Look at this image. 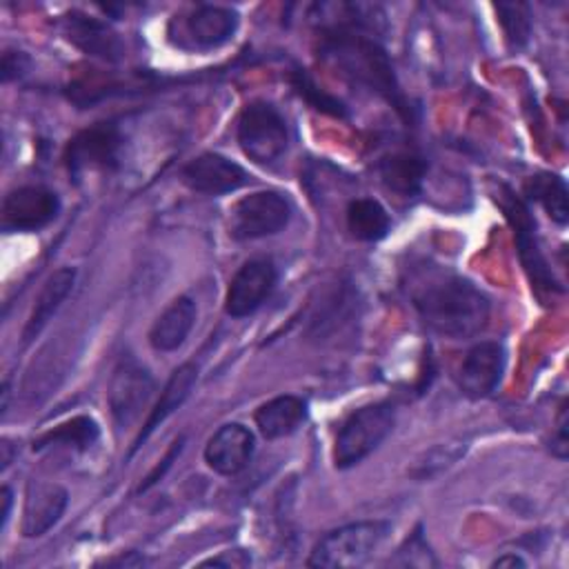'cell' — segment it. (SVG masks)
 I'll list each match as a JSON object with an SVG mask.
<instances>
[{
    "mask_svg": "<svg viewBox=\"0 0 569 569\" xmlns=\"http://www.w3.org/2000/svg\"><path fill=\"white\" fill-rule=\"evenodd\" d=\"M64 36L84 53L104 58V60H118L120 56V40L118 36L98 18L71 11L62 20Z\"/></svg>",
    "mask_w": 569,
    "mask_h": 569,
    "instance_id": "18",
    "label": "cell"
},
{
    "mask_svg": "<svg viewBox=\"0 0 569 569\" xmlns=\"http://www.w3.org/2000/svg\"><path fill=\"white\" fill-rule=\"evenodd\" d=\"M24 64H27V56H24V53H20V51H7V53L2 56V80L9 82L11 78L20 76L22 69H24Z\"/></svg>",
    "mask_w": 569,
    "mask_h": 569,
    "instance_id": "31",
    "label": "cell"
},
{
    "mask_svg": "<svg viewBox=\"0 0 569 569\" xmlns=\"http://www.w3.org/2000/svg\"><path fill=\"white\" fill-rule=\"evenodd\" d=\"M496 202L500 204V209L505 211L507 222L513 229V240H516V251L520 258V264L531 282V289H536V293L545 300L547 296L560 293L562 287L556 280L551 267L545 260V253L538 244L536 238V222L531 220L529 207L525 204L522 198H518L509 187H502L500 193L496 196Z\"/></svg>",
    "mask_w": 569,
    "mask_h": 569,
    "instance_id": "5",
    "label": "cell"
},
{
    "mask_svg": "<svg viewBox=\"0 0 569 569\" xmlns=\"http://www.w3.org/2000/svg\"><path fill=\"white\" fill-rule=\"evenodd\" d=\"M236 138L249 160L256 164H271L289 144L287 120L271 102L253 100L238 116Z\"/></svg>",
    "mask_w": 569,
    "mask_h": 569,
    "instance_id": "6",
    "label": "cell"
},
{
    "mask_svg": "<svg viewBox=\"0 0 569 569\" xmlns=\"http://www.w3.org/2000/svg\"><path fill=\"white\" fill-rule=\"evenodd\" d=\"M193 322H196V302L189 296H180L151 325L149 345L160 353L176 351L191 333Z\"/></svg>",
    "mask_w": 569,
    "mask_h": 569,
    "instance_id": "19",
    "label": "cell"
},
{
    "mask_svg": "<svg viewBox=\"0 0 569 569\" xmlns=\"http://www.w3.org/2000/svg\"><path fill=\"white\" fill-rule=\"evenodd\" d=\"M11 502H13L11 489H9V487H2V511H0V527H2V529H4V527H7V522H9Z\"/></svg>",
    "mask_w": 569,
    "mask_h": 569,
    "instance_id": "33",
    "label": "cell"
},
{
    "mask_svg": "<svg viewBox=\"0 0 569 569\" xmlns=\"http://www.w3.org/2000/svg\"><path fill=\"white\" fill-rule=\"evenodd\" d=\"M293 207L280 191H253L231 207L229 233L236 240H258L276 236L291 220Z\"/></svg>",
    "mask_w": 569,
    "mask_h": 569,
    "instance_id": "7",
    "label": "cell"
},
{
    "mask_svg": "<svg viewBox=\"0 0 569 569\" xmlns=\"http://www.w3.org/2000/svg\"><path fill=\"white\" fill-rule=\"evenodd\" d=\"M376 171L387 189H391L398 196L411 198L420 191L425 173H427V162L407 151H396L378 160Z\"/></svg>",
    "mask_w": 569,
    "mask_h": 569,
    "instance_id": "22",
    "label": "cell"
},
{
    "mask_svg": "<svg viewBox=\"0 0 569 569\" xmlns=\"http://www.w3.org/2000/svg\"><path fill=\"white\" fill-rule=\"evenodd\" d=\"M278 280L276 264L269 258L247 260L231 278L224 296V311L231 318L251 316L273 291Z\"/></svg>",
    "mask_w": 569,
    "mask_h": 569,
    "instance_id": "11",
    "label": "cell"
},
{
    "mask_svg": "<svg viewBox=\"0 0 569 569\" xmlns=\"http://www.w3.org/2000/svg\"><path fill=\"white\" fill-rule=\"evenodd\" d=\"M60 213V198L56 191L27 184L9 191L2 200L0 227L7 233L16 231H40Z\"/></svg>",
    "mask_w": 569,
    "mask_h": 569,
    "instance_id": "10",
    "label": "cell"
},
{
    "mask_svg": "<svg viewBox=\"0 0 569 569\" xmlns=\"http://www.w3.org/2000/svg\"><path fill=\"white\" fill-rule=\"evenodd\" d=\"M331 9L336 16H340V20L320 24V58L347 80L378 93L398 111L402 120L411 122L413 111L398 84L391 60L378 40L371 38L376 31V18H385V13L373 4L360 2L331 4Z\"/></svg>",
    "mask_w": 569,
    "mask_h": 569,
    "instance_id": "1",
    "label": "cell"
},
{
    "mask_svg": "<svg viewBox=\"0 0 569 569\" xmlns=\"http://www.w3.org/2000/svg\"><path fill=\"white\" fill-rule=\"evenodd\" d=\"M238 29V13L218 4H200L184 22L196 49H213L233 38Z\"/></svg>",
    "mask_w": 569,
    "mask_h": 569,
    "instance_id": "17",
    "label": "cell"
},
{
    "mask_svg": "<svg viewBox=\"0 0 569 569\" xmlns=\"http://www.w3.org/2000/svg\"><path fill=\"white\" fill-rule=\"evenodd\" d=\"M393 565H402V567H436V558L422 536V527H416V531L402 542V547L398 549L396 558L391 560Z\"/></svg>",
    "mask_w": 569,
    "mask_h": 569,
    "instance_id": "28",
    "label": "cell"
},
{
    "mask_svg": "<svg viewBox=\"0 0 569 569\" xmlns=\"http://www.w3.org/2000/svg\"><path fill=\"white\" fill-rule=\"evenodd\" d=\"M76 282V269L73 267H60L56 269L42 284L36 305L29 313V320L22 329V342L29 345L38 333L44 329V325L51 320V316L60 309V305L67 300Z\"/></svg>",
    "mask_w": 569,
    "mask_h": 569,
    "instance_id": "20",
    "label": "cell"
},
{
    "mask_svg": "<svg viewBox=\"0 0 569 569\" xmlns=\"http://www.w3.org/2000/svg\"><path fill=\"white\" fill-rule=\"evenodd\" d=\"M498 13V22L505 31V40L511 49H520L527 44L531 36V13L525 2H498L493 4Z\"/></svg>",
    "mask_w": 569,
    "mask_h": 569,
    "instance_id": "26",
    "label": "cell"
},
{
    "mask_svg": "<svg viewBox=\"0 0 569 569\" xmlns=\"http://www.w3.org/2000/svg\"><path fill=\"white\" fill-rule=\"evenodd\" d=\"M122 133L116 122H96L78 131L64 147V164L71 178L87 171H111L118 167Z\"/></svg>",
    "mask_w": 569,
    "mask_h": 569,
    "instance_id": "8",
    "label": "cell"
},
{
    "mask_svg": "<svg viewBox=\"0 0 569 569\" xmlns=\"http://www.w3.org/2000/svg\"><path fill=\"white\" fill-rule=\"evenodd\" d=\"M307 418V402L298 396H276L260 405L253 413L258 431L267 440H278L293 433Z\"/></svg>",
    "mask_w": 569,
    "mask_h": 569,
    "instance_id": "21",
    "label": "cell"
},
{
    "mask_svg": "<svg viewBox=\"0 0 569 569\" xmlns=\"http://www.w3.org/2000/svg\"><path fill=\"white\" fill-rule=\"evenodd\" d=\"M525 565H527V562H525L520 556H516V553H507V556L496 558L491 567H525Z\"/></svg>",
    "mask_w": 569,
    "mask_h": 569,
    "instance_id": "34",
    "label": "cell"
},
{
    "mask_svg": "<svg viewBox=\"0 0 569 569\" xmlns=\"http://www.w3.org/2000/svg\"><path fill=\"white\" fill-rule=\"evenodd\" d=\"M182 182L198 193L207 196H220L236 191L249 182V173L233 160L207 151L193 158L182 169Z\"/></svg>",
    "mask_w": 569,
    "mask_h": 569,
    "instance_id": "13",
    "label": "cell"
},
{
    "mask_svg": "<svg viewBox=\"0 0 569 569\" xmlns=\"http://www.w3.org/2000/svg\"><path fill=\"white\" fill-rule=\"evenodd\" d=\"M253 451V433L240 422H227L207 440L204 462L220 476H236L251 462Z\"/></svg>",
    "mask_w": 569,
    "mask_h": 569,
    "instance_id": "14",
    "label": "cell"
},
{
    "mask_svg": "<svg viewBox=\"0 0 569 569\" xmlns=\"http://www.w3.org/2000/svg\"><path fill=\"white\" fill-rule=\"evenodd\" d=\"M98 438H100L98 422L89 416H76L44 431L38 440H33V449L42 451L51 447H67L73 451H87L98 442Z\"/></svg>",
    "mask_w": 569,
    "mask_h": 569,
    "instance_id": "23",
    "label": "cell"
},
{
    "mask_svg": "<svg viewBox=\"0 0 569 569\" xmlns=\"http://www.w3.org/2000/svg\"><path fill=\"white\" fill-rule=\"evenodd\" d=\"M391 531L387 520H360L325 533L311 549L309 567H360Z\"/></svg>",
    "mask_w": 569,
    "mask_h": 569,
    "instance_id": "4",
    "label": "cell"
},
{
    "mask_svg": "<svg viewBox=\"0 0 569 569\" xmlns=\"http://www.w3.org/2000/svg\"><path fill=\"white\" fill-rule=\"evenodd\" d=\"M220 567V565H224V567H247V565H251V556L244 551V549H233L231 551V558H229V551H224L222 556H218V558H211V560H204L202 562V567Z\"/></svg>",
    "mask_w": 569,
    "mask_h": 569,
    "instance_id": "32",
    "label": "cell"
},
{
    "mask_svg": "<svg viewBox=\"0 0 569 569\" xmlns=\"http://www.w3.org/2000/svg\"><path fill=\"white\" fill-rule=\"evenodd\" d=\"M551 453L558 458H567V402H560L558 422H556V438L551 440Z\"/></svg>",
    "mask_w": 569,
    "mask_h": 569,
    "instance_id": "29",
    "label": "cell"
},
{
    "mask_svg": "<svg viewBox=\"0 0 569 569\" xmlns=\"http://www.w3.org/2000/svg\"><path fill=\"white\" fill-rule=\"evenodd\" d=\"M156 391V380L133 356H122L109 380V409L118 429L138 420Z\"/></svg>",
    "mask_w": 569,
    "mask_h": 569,
    "instance_id": "9",
    "label": "cell"
},
{
    "mask_svg": "<svg viewBox=\"0 0 569 569\" xmlns=\"http://www.w3.org/2000/svg\"><path fill=\"white\" fill-rule=\"evenodd\" d=\"M505 365H507V351L502 342L498 340L476 342L467 351L458 371L460 391L473 400L491 396L500 385Z\"/></svg>",
    "mask_w": 569,
    "mask_h": 569,
    "instance_id": "12",
    "label": "cell"
},
{
    "mask_svg": "<svg viewBox=\"0 0 569 569\" xmlns=\"http://www.w3.org/2000/svg\"><path fill=\"white\" fill-rule=\"evenodd\" d=\"M182 442H184V438L180 436V438H178V440L171 445V449L167 451V456L162 458V465H158V467H156V469H153V471L147 476V482H142V485H140V491H147L151 485H156V482L160 480V476H162V473H164V471L171 467L173 458H176V456L182 451Z\"/></svg>",
    "mask_w": 569,
    "mask_h": 569,
    "instance_id": "30",
    "label": "cell"
},
{
    "mask_svg": "<svg viewBox=\"0 0 569 569\" xmlns=\"http://www.w3.org/2000/svg\"><path fill=\"white\" fill-rule=\"evenodd\" d=\"M527 191L533 200H538L542 204V209L547 211V216L558 222L565 224L569 218V193H567V184L560 176L556 173H538L536 178H531L527 182Z\"/></svg>",
    "mask_w": 569,
    "mask_h": 569,
    "instance_id": "25",
    "label": "cell"
},
{
    "mask_svg": "<svg viewBox=\"0 0 569 569\" xmlns=\"http://www.w3.org/2000/svg\"><path fill=\"white\" fill-rule=\"evenodd\" d=\"M347 227L356 240H382L391 227L387 209L373 198H356L347 207Z\"/></svg>",
    "mask_w": 569,
    "mask_h": 569,
    "instance_id": "24",
    "label": "cell"
},
{
    "mask_svg": "<svg viewBox=\"0 0 569 569\" xmlns=\"http://www.w3.org/2000/svg\"><path fill=\"white\" fill-rule=\"evenodd\" d=\"M420 320L445 338H473L487 327L489 298L467 278L447 269H422L409 284Z\"/></svg>",
    "mask_w": 569,
    "mask_h": 569,
    "instance_id": "2",
    "label": "cell"
},
{
    "mask_svg": "<svg viewBox=\"0 0 569 569\" xmlns=\"http://www.w3.org/2000/svg\"><path fill=\"white\" fill-rule=\"evenodd\" d=\"M291 87H293L296 93H298L300 98H305L313 109H318V111H322V113H329V116H336V118H345V116H347L345 104H342L338 98H333V96H329L327 91H322V89L307 76V71L293 69V73H291Z\"/></svg>",
    "mask_w": 569,
    "mask_h": 569,
    "instance_id": "27",
    "label": "cell"
},
{
    "mask_svg": "<svg viewBox=\"0 0 569 569\" xmlns=\"http://www.w3.org/2000/svg\"><path fill=\"white\" fill-rule=\"evenodd\" d=\"M196 380H198V367H196L193 362H184V365H180V367L171 373V378L167 380L164 389L160 391L158 402H156L153 409L149 411V418L144 420V425H142V429H140V433H138V438H136V442H133L129 456H133V453L147 442V438H149L178 407H182V402H184V400L189 398V393L193 391Z\"/></svg>",
    "mask_w": 569,
    "mask_h": 569,
    "instance_id": "16",
    "label": "cell"
},
{
    "mask_svg": "<svg viewBox=\"0 0 569 569\" xmlns=\"http://www.w3.org/2000/svg\"><path fill=\"white\" fill-rule=\"evenodd\" d=\"M396 425V407L387 400L369 402L347 416L340 425L336 445H333V462L338 469H349L362 462L369 453H373L382 440L391 433Z\"/></svg>",
    "mask_w": 569,
    "mask_h": 569,
    "instance_id": "3",
    "label": "cell"
},
{
    "mask_svg": "<svg viewBox=\"0 0 569 569\" xmlns=\"http://www.w3.org/2000/svg\"><path fill=\"white\" fill-rule=\"evenodd\" d=\"M67 502H69V493L64 487L56 482L31 480L24 491L22 536L24 538L44 536L62 518Z\"/></svg>",
    "mask_w": 569,
    "mask_h": 569,
    "instance_id": "15",
    "label": "cell"
}]
</instances>
